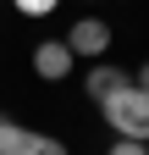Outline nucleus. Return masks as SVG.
Segmentation results:
<instances>
[{
	"label": "nucleus",
	"instance_id": "39448f33",
	"mask_svg": "<svg viewBox=\"0 0 149 155\" xmlns=\"http://www.w3.org/2000/svg\"><path fill=\"white\" fill-rule=\"evenodd\" d=\"M28 139H33V127L11 122V116H0V155H22V150H28Z\"/></svg>",
	"mask_w": 149,
	"mask_h": 155
},
{
	"label": "nucleus",
	"instance_id": "7ed1b4c3",
	"mask_svg": "<svg viewBox=\"0 0 149 155\" xmlns=\"http://www.w3.org/2000/svg\"><path fill=\"white\" fill-rule=\"evenodd\" d=\"M66 45H72V55L100 61V55L110 50V22H100V17H78V22L66 28Z\"/></svg>",
	"mask_w": 149,
	"mask_h": 155
},
{
	"label": "nucleus",
	"instance_id": "423d86ee",
	"mask_svg": "<svg viewBox=\"0 0 149 155\" xmlns=\"http://www.w3.org/2000/svg\"><path fill=\"white\" fill-rule=\"evenodd\" d=\"M22 155H66V144H61V139H50V133H33Z\"/></svg>",
	"mask_w": 149,
	"mask_h": 155
},
{
	"label": "nucleus",
	"instance_id": "20e7f679",
	"mask_svg": "<svg viewBox=\"0 0 149 155\" xmlns=\"http://www.w3.org/2000/svg\"><path fill=\"white\" fill-rule=\"evenodd\" d=\"M122 83H133V72H127V67H116V61H105V55H100V61L83 72V94H88L94 105L105 100V94H116Z\"/></svg>",
	"mask_w": 149,
	"mask_h": 155
},
{
	"label": "nucleus",
	"instance_id": "6e6552de",
	"mask_svg": "<svg viewBox=\"0 0 149 155\" xmlns=\"http://www.w3.org/2000/svg\"><path fill=\"white\" fill-rule=\"evenodd\" d=\"M105 155H149V144H144V139H116Z\"/></svg>",
	"mask_w": 149,
	"mask_h": 155
},
{
	"label": "nucleus",
	"instance_id": "0eeeda50",
	"mask_svg": "<svg viewBox=\"0 0 149 155\" xmlns=\"http://www.w3.org/2000/svg\"><path fill=\"white\" fill-rule=\"evenodd\" d=\"M11 6L22 11V17H50L55 6H61V0H11Z\"/></svg>",
	"mask_w": 149,
	"mask_h": 155
},
{
	"label": "nucleus",
	"instance_id": "f257e3e1",
	"mask_svg": "<svg viewBox=\"0 0 149 155\" xmlns=\"http://www.w3.org/2000/svg\"><path fill=\"white\" fill-rule=\"evenodd\" d=\"M100 116L110 122L116 139H144V144H149V89L122 83L116 94H105V100H100Z\"/></svg>",
	"mask_w": 149,
	"mask_h": 155
},
{
	"label": "nucleus",
	"instance_id": "1a4fd4ad",
	"mask_svg": "<svg viewBox=\"0 0 149 155\" xmlns=\"http://www.w3.org/2000/svg\"><path fill=\"white\" fill-rule=\"evenodd\" d=\"M133 83H138V89H149V61H144V67L133 72Z\"/></svg>",
	"mask_w": 149,
	"mask_h": 155
},
{
	"label": "nucleus",
	"instance_id": "f03ea898",
	"mask_svg": "<svg viewBox=\"0 0 149 155\" xmlns=\"http://www.w3.org/2000/svg\"><path fill=\"white\" fill-rule=\"evenodd\" d=\"M72 67H78V55H72L66 39H39V45H33V72H39L44 83H61Z\"/></svg>",
	"mask_w": 149,
	"mask_h": 155
}]
</instances>
